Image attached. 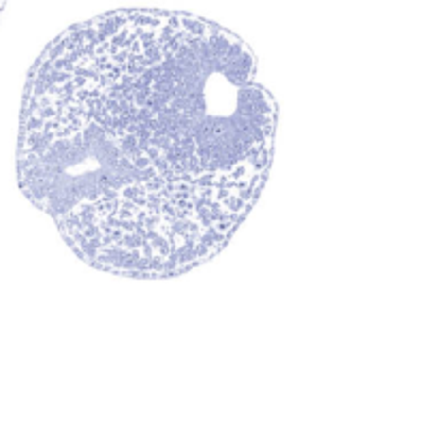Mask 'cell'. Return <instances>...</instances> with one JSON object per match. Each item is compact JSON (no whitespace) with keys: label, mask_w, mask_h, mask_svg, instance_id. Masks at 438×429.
Listing matches in <instances>:
<instances>
[{"label":"cell","mask_w":438,"mask_h":429,"mask_svg":"<svg viewBox=\"0 0 438 429\" xmlns=\"http://www.w3.org/2000/svg\"><path fill=\"white\" fill-rule=\"evenodd\" d=\"M276 114L231 30L182 11H109L32 66L19 188L90 267L175 278L220 254L257 205Z\"/></svg>","instance_id":"cell-1"}]
</instances>
